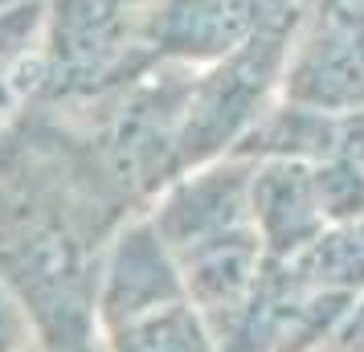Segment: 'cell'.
<instances>
[{
  "mask_svg": "<svg viewBox=\"0 0 364 352\" xmlns=\"http://www.w3.org/2000/svg\"><path fill=\"white\" fill-rule=\"evenodd\" d=\"M160 66L151 50V4L46 0L37 107L78 111L139 82Z\"/></svg>",
  "mask_w": 364,
  "mask_h": 352,
  "instance_id": "obj_1",
  "label": "cell"
},
{
  "mask_svg": "<svg viewBox=\"0 0 364 352\" xmlns=\"http://www.w3.org/2000/svg\"><path fill=\"white\" fill-rule=\"evenodd\" d=\"M303 0H156L151 50L160 66L213 70L291 17Z\"/></svg>",
  "mask_w": 364,
  "mask_h": 352,
  "instance_id": "obj_2",
  "label": "cell"
},
{
  "mask_svg": "<svg viewBox=\"0 0 364 352\" xmlns=\"http://www.w3.org/2000/svg\"><path fill=\"white\" fill-rule=\"evenodd\" d=\"M188 299L181 279V262L168 250L148 213H135L119 225L99 262L95 283V332L148 316L156 307Z\"/></svg>",
  "mask_w": 364,
  "mask_h": 352,
  "instance_id": "obj_3",
  "label": "cell"
},
{
  "mask_svg": "<svg viewBox=\"0 0 364 352\" xmlns=\"http://www.w3.org/2000/svg\"><path fill=\"white\" fill-rule=\"evenodd\" d=\"M254 225L266 246V258H295L328 230V209L315 176V160L299 156H254Z\"/></svg>",
  "mask_w": 364,
  "mask_h": 352,
  "instance_id": "obj_4",
  "label": "cell"
},
{
  "mask_svg": "<svg viewBox=\"0 0 364 352\" xmlns=\"http://www.w3.org/2000/svg\"><path fill=\"white\" fill-rule=\"evenodd\" d=\"M99 352H221L213 328L188 299L99 332Z\"/></svg>",
  "mask_w": 364,
  "mask_h": 352,
  "instance_id": "obj_5",
  "label": "cell"
},
{
  "mask_svg": "<svg viewBox=\"0 0 364 352\" xmlns=\"http://www.w3.org/2000/svg\"><path fill=\"white\" fill-rule=\"evenodd\" d=\"M37 344V332L17 295L0 283V352H29Z\"/></svg>",
  "mask_w": 364,
  "mask_h": 352,
  "instance_id": "obj_6",
  "label": "cell"
},
{
  "mask_svg": "<svg viewBox=\"0 0 364 352\" xmlns=\"http://www.w3.org/2000/svg\"><path fill=\"white\" fill-rule=\"evenodd\" d=\"M29 352H99V344H82V348H53V344H33Z\"/></svg>",
  "mask_w": 364,
  "mask_h": 352,
  "instance_id": "obj_7",
  "label": "cell"
},
{
  "mask_svg": "<svg viewBox=\"0 0 364 352\" xmlns=\"http://www.w3.org/2000/svg\"><path fill=\"white\" fill-rule=\"evenodd\" d=\"M135 4H156V0H135Z\"/></svg>",
  "mask_w": 364,
  "mask_h": 352,
  "instance_id": "obj_8",
  "label": "cell"
},
{
  "mask_svg": "<svg viewBox=\"0 0 364 352\" xmlns=\"http://www.w3.org/2000/svg\"><path fill=\"white\" fill-rule=\"evenodd\" d=\"M0 4H9V0H0Z\"/></svg>",
  "mask_w": 364,
  "mask_h": 352,
  "instance_id": "obj_9",
  "label": "cell"
}]
</instances>
